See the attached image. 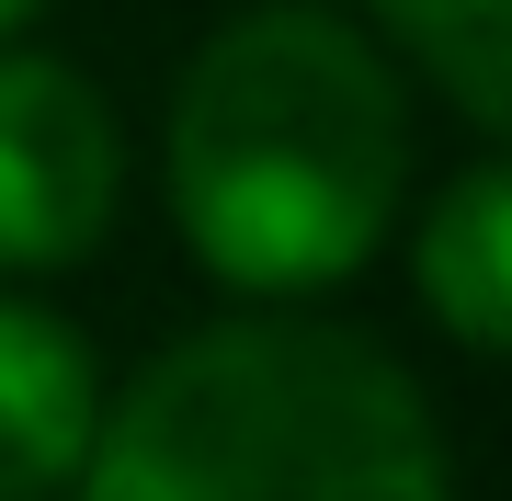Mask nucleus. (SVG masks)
<instances>
[{
    "label": "nucleus",
    "mask_w": 512,
    "mask_h": 501,
    "mask_svg": "<svg viewBox=\"0 0 512 501\" xmlns=\"http://www.w3.org/2000/svg\"><path fill=\"white\" fill-rule=\"evenodd\" d=\"M399 194L410 114L353 23L274 0L205 35V57L171 92V217L217 285L239 297L342 285L387 240Z\"/></svg>",
    "instance_id": "nucleus-1"
},
{
    "label": "nucleus",
    "mask_w": 512,
    "mask_h": 501,
    "mask_svg": "<svg viewBox=\"0 0 512 501\" xmlns=\"http://www.w3.org/2000/svg\"><path fill=\"white\" fill-rule=\"evenodd\" d=\"M80 501H456L421 388L330 319H217L92 422Z\"/></svg>",
    "instance_id": "nucleus-2"
},
{
    "label": "nucleus",
    "mask_w": 512,
    "mask_h": 501,
    "mask_svg": "<svg viewBox=\"0 0 512 501\" xmlns=\"http://www.w3.org/2000/svg\"><path fill=\"white\" fill-rule=\"evenodd\" d=\"M114 194H126L114 103L69 69V57L12 46L0 57V274L80 262L114 228Z\"/></svg>",
    "instance_id": "nucleus-3"
},
{
    "label": "nucleus",
    "mask_w": 512,
    "mask_h": 501,
    "mask_svg": "<svg viewBox=\"0 0 512 501\" xmlns=\"http://www.w3.org/2000/svg\"><path fill=\"white\" fill-rule=\"evenodd\" d=\"M92 422H103L92 342L35 297H0V501H35L57 479H80Z\"/></svg>",
    "instance_id": "nucleus-4"
},
{
    "label": "nucleus",
    "mask_w": 512,
    "mask_h": 501,
    "mask_svg": "<svg viewBox=\"0 0 512 501\" xmlns=\"http://www.w3.org/2000/svg\"><path fill=\"white\" fill-rule=\"evenodd\" d=\"M421 297H433V319L467 353L512 342V171L501 160H478L433 194V217H421Z\"/></svg>",
    "instance_id": "nucleus-5"
},
{
    "label": "nucleus",
    "mask_w": 512,
    "mask_h": 501,
    "mask_svg": "<svg viewBox=\"0 0 512 501\" xmlns=\"http://www.w3.org/2000/svg\"><path fill=\"white\" fill-rule=\"evenodd\" d=\"M376 23L421 57V80L478 137L512 126V0H376Z\"/></svg>",
    "instance_id": "nucleus-6"
},
{
    "label": "nucleus",
    "mask_w": 512,
    "mask_h": 501,
    "mask_svg": "<svg viewBox=\"0 0 512 501\" xmlns=\"http://www.w3.org/2000/svg\"><path fill=\"white\" fill-rule=\"evenodd\" d=\"M23 12H35V0H0V23H23Z\"/></svg>",
    "instance_id": "nucleus-7"
}]
</instances>
